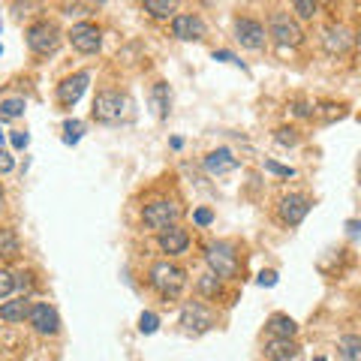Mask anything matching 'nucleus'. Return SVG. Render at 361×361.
Here are the masks:
<instances>
[{
    "label": "nucleus",
    "mask_w": 361,
    "mask_h": 361,
    "mask_svg": "<svg viewBox=\"0 0 361 361\" xmlns=\"http://www.w3.org/2000/svg\"><path fill=\"white\" fill-rule=\"evenodd\" d=\"M184 283H187V274L172 262H160L151 268V286L160 292L163 298H178Z\"/></svg>",
    "instance_id": "nucleus-1"
},
{
    "label": "nucleus",
    "mask_w": 361,
    "mask_h": 361,
    "mask_svg": "<svg viewBox=\"0 0 361 361\" xmlns=\"http://www.w3.org/2000/svg\"><path fill=\"white\" fill-rule=\"evenodd\" d=\"M127 111H130V99L123 94H115V90H103L94 99V118L99 123H118L127 118Z\"/></svg>",
    "instance_id": "nucleus-2"
},
{
    "label": "nucleus",
    "mask_w": 361,
    "mask_h": 361,
    "mask_svg": "<svg viewBox=\"0 0 361 361\" xmlns=\"http://www.w3.org/2000/svg\"><path fill=\"white\" fill-rule=\"evenodd\" d=\"M205 259H208V265H211V271L217 277H235L238 274V253H235L232 244H223V241L211 244Z\"/></svg>",
    "instance_id": "nucleus-3"
},
{
    "label": "nucleus",
    "mask_w": 361,
    "mask_h": 361,
    "mask_svg": "<svg viewBox=\"0 0 361 361\" xmlns=\"http://www.w3.org/2000/svg\"><path fill=\"white\" fill-rule=\"evenodd\" d=\"M178 217H180V208L175 205V202H166V199L151 202V205H145V211H142L145 226H148V229H157V232H163V229H169V226H175Z\"/></svg>",
    "instance_id": "nucleus-4"
},
{
    "label": "nucleus",
    "mask_w": 361,
    "mask_h": 361,
    "mask_svg": "<svg viewBox=\"0 0 361 361\" xmlns=\"http://www.w3.org/2000/svg\"><path fill=\"white\" fill-rule=\"evenodd\" d=\"M27 45L37 54H54L61 45V30L58 25H51V21H39V25H33L27 30Z\"/></svg>",
    "instance_id": "nucleus-5"
},
{
    "label": "nucleus",
    "mask_w": 361,
    "mask_h": 361,
    "mask_svg": "<svg viewBox=\"0 0 361 361\" xmlns=\"http://www.w3.org/2000/svg\"><path fill=\"white\" fill-rule=\"evenodd\" d=\"M268 30H271V37H274V42H280V45H301V39H304V30L298 27V21L289 18L286 13L271 16Z\"/></svg>",
    "instance_id": "nucleus-6"
},
{
    "label": "nucleus",
    "mask_w": 361,
    "mask_h": 361,
    "mask_svg": "<svg viewBox=\"0 0 361 361\" xmlns=\"http://www.w3.org/2000/svg\"><path fill=\"white\" fill-rule=\"evenodd\" d=\"M70 42H73L75 51L94 54L99 49V42H103V37H99V27L97 25H87V21H82V25H75L70 30Z\"/></svg>",
    "instance_id": "nucleus-7"
},
{
    "label": "nucleus",
    "mask_w": 361,
    "mask_h": 361,
    "mask_svg": "<svg viewBox=\"0 0 361 361\" xmlns=\"http://www.w3.org/2000/svg\"><path fill=\"white\" fill-rule=\"evenodd\" d=\"M235 37L244 49H262L265 45V27L253 18H238L235 21Z\"/></svg>",
    "instance_id": "nucleus-8"
},
{
    "label": "nucleus",
    "mask_w": 361,
    "mask_h": 361,
    "mask_svg": "<svg viewBox=\"0 0 361 361\" xmlns=\"http://www.w3.org/2000/svg\"><path fill=\"white\" fill-rule=\"evenodd\" d=\"M30 325L37 329L39 334H58L61 329V319H58V310L49 307V304H37V307H30Z\"/></svg>",
    "instance_id": "nucleus-9"
},
{
    "label": "nucleus",
    "mask_w": 361,
    "mask_h": 361,
    "mask_svg": "<svg viewBox=\"0 0 361 361\" xmlns=\"http://www.w3.org/2000/svg\"><path fill=\"white\" fill-rule=\"evenodd\" d=\"M172 33L178 39H187V42H199L205 37V21L199 16H175L172 21Z\"/></svg>",
    "instance_id": "nucleus-10"
},
{
    "label": "nucleus",
    "mask_w": 361,
    "mask_h": 361,
    "mask_svg": "<svg viewBox=\"0 0 361 361\" xmlns=\"http://www.w3.org/2000/svg\"><path fill=\"white\" fill-rule=\"evenodd\" d=\"M87 82H90L87 73H75V75H70V78H63V82L58 85V99H61L63 106H75L78 99H82Z\"/></svg>",
    "instance_id": "nucleus-11"
},
{
    "label": "nucleus",
    "mask_w": 361,
    "mask_h": 361,
    "mask_svg": "<svg viewBox=\"0 0 361 361\" xmlns=\"http://www.w3.org/2000/svg\"><path fill=\"white\" fill-rule=\"evenodd\" d=\"M310 211V202L304 196H283L280 199V220L286 226H298Z\"/></svg>",
    "instance_id": "nucleus-12"
},
{
    "label": "nucleus",
    "mask_w": 361,
    "mask_h": 361,
    "mask_svg": "<svg viewBox=\"0 0 361 361\" xmlns=\"http://www.w3.org/2000/svg\"><path fill=\"white\" fill-rule=\"evenodd\" d=\"M180 325H184L187 331H205V329H211V313L202 307L199 301H190V304H184V310H180Z\"/></svg>",
    "instance_id": "nucleus-13"
},
{
    "label": "nucleus",
    "mask_w": 361,
    "mask_h": 361,
    "mask_svg": "<svg viewBox=\"0 0 361 361\" xmlns=\"http://www.w3.org/2000/svg\"><path fill=\"white\" fill-rule=\"evenodd\" d=\"M322 42H325V49H329L331 54H346L349 49H353V37H349V30L341 27V25H329V27H325Z\"/></svg>",
    "instance_id": "nucleus-14"
},
{
    "label": "nucleus",
    "mask_w": 361,
    "mask_h": 361,
    "mask_svg": "<svg viewBox=\"0 0 361 361\" xmlns=\"http://www.w3.org/2000/svg\"><path fill=\"white\" fill-rule=\"evenodd\" d=\"M190 244V235L184 229H178V226H169V229L160 232V250L175 256V253H184Z\"/></svg>",
    "instance_id": "nucleus-15"
},
{
    "label": "nucleus",
    "mask_w": 361,
    "mask_h": 361,
    "mask_svg": "<svg viewBox=\"0 0 361 361\" xmlns=\"http://www.w3.org/2000/svg\"><path fill=\"white\" fill-rule=\"evenodd\" d=\"M205 169H208L211 175H223V172H232V169H238V160L232 157V151L220 148V151H214V154L205 157Z\"/></svg>",
    "instance_id": "nucleus-16"
},
{
    "label": "nucleus",
    "mask_w": 361,
    "mask_h": 361,
    "mask_svg": "<svg viewBox=\"0 0 361 361\" xmlns=\"http://www.w3.org/2000/svg\"><path fill=\"white\" fill-rule=\"evenodd\" d=\"M25 316H30V304H27V298L6 301L4 307H0V319H4V322H25Z\"/></svg>",
    "instance_id": "nucleus-17"
},
{
    "label": "nucleus",
    "mask_w": 361,
    "mask_h": 361,
    "mask_svg": "<svg viewBox=\"0 0 361 361\" xmlns=\"http://www.w3.org/2000/svg\"><path fill=\"white\" fill-rule=\"evenodd\" d=\"M298 353V346L289 341V337H277V341H271L268 343V358L271 361H286Z\"/></svg>",
    "instance_id": "nucleus-18"
},
{
    "label": "nucleus",
    "mask_w": 361,
    "mask_h": 361,
    "mask_svg": "<svg viewBox=\"0 0 361 361\" xmlns=\"http://www.w3.org/2000/svg\"><path fill=\"white\" fill-rule=\"evenodd\" d=\"M268 331L274 334V337H295L298 325H295V319H289V316L277 313V316H271V322H268Z\"/></svg>",
    "instance_id": "nucleus-19"
},
{
    "label": "nucleus",
    "mask_w": 361,
    "mask_h": 361,
    "mask_svg": "<svg viewBox=\"0 0 361 361\" xmlns=\"http://www.w3.org/2000/svg\"><path fill=\"white\" fill-rule=\"evenodd\" d=\"M142 4L154 18H169L178 9V0H142Z\"/></svg>",
    "instance_id": "nucleus-20"
},
{
    "label": "nucleus",
    "mask_w": 361,
    "mask_h": 361,
    "mask_svg": "<svg viewBox=\"0 0 361 361\" xmlns=\"http://www.w3.org/2000/svg\"><path fill=\"white\" fill-rule=\"evenodd\" d=\"M151 103H154V109H157V115H160V118L169 115V85H163V82H157V85H154V90H151Z\"/></svg>",
    "instance_id": "nucleus-21"
},
{
    "label": "nucleus",
    "mask_w": 361,
    "mask_h": 361,
    "mask_svg": "<svg viewBox=\"0 0 361 361\" xmlns=\"http://www.w3.org/2000/svg\"><path fill=\"white\" fill-rule=\"evenodd\" d=\"M0 256H6V259L18 256V238L13 229H0Z\"/></svg>",
    "instance_id": "nucleus-22"
},
{
    "label": "nucleus",
    "mask_w": 361,
    "mask_h": 361,
    "mask_svg": "<svg viewBox=\"0 0 361 361\" xmlns=\"http://www.w3.org/2000/svg\"><path fill=\"white\" fill-rule=\"evenodd\" d=\"M341 355L346 361H361V337H355V334L343 337L341 341Z\"/></svg>",
    "instance_id": "nucleus-23"
},
{
    "label": "nucleus",
    "mask_w": 361,
    "mask_h": 361,
    "mask_svg": "<svg viewBox=\"0 0 361 361\" xmlns=\"http://www.w3.org/2000/svg\"><path fill=\"white\" fill-rule=\"evenodd\" d=\"M25 99H18V97H13V99H4L0 103V115L4 118H18V115H25Z\"/></svg>",
    "instance_id": "nucleus-24"
},
{
    "label": "nucleus",
    "mask_w": 361,
    "mask_h": 361,
    "mask_svg": "<svg viewBox=\"0 0 361 361\" xmlns=\"http://www.w3.org/2000/svg\"><path fill=\"white\" fill-rule=\"evenodd\" d=\"M13 289H16V274L6 268H0V298H6Z\"/></svg>",
    "instance_id": "nucleus-25"
},
{
    "label": "nucleus",
    "mask_w": 361,
    "mask_h": 361,
    "mask_svg": "<svg viewBox=\"0 0 361 361\" xmlns=\"http://www.w3.org/2000/svg\"><path fill=\"white\" fill-rule=\"evenodd\" d=\"M292 6H295L298 18H313L316 16V0H292Z\"/></svg>",
    "instance_id": "nucleus-26"
},
{
    "label": "nucleus",
    "mask_w": 361,
    "mask_h": 361,
    "mask_svg": "<svg viewBox=\"0 0 361 361\" xmlns=\"http://www.w3.org/2000/svg\"><path fill=\"white\" fill-rule=\"evenodd\" d=\"M157 325H160V319H157L154 313H142V319H139V329H142L145 334H154V331H157Z\"/></svg>",
    "instance_id": "nucleus-27"
},
{
    "label": "nucleus",
    "mask_w": 361,
    "mask_h": 361,
    "mask_svg": "<svg viewBox=\"0 0 361 361\" xmlns=\"http://www.w3.org/2000/svg\"><path fill=\"white\" fill-rule=\"evenodd\" d=\"M277 142H280V145H295V142H298V135H295V130L283 127V130H277Z\"/></svg>",
    "instance_id": "nucleus-28"
},
{
    "label": "nucleus",
    "mask_w": 361,
    "mask_h": 361,
    "mask_svg": "<svg viewBox=\"0 0 361 361\" xmlns=\"http://www.w3.org/2000/svg\"><path fill=\"white\" fill-rule=\"evenodd\" d=\"M265 169H268V172H274V175H283V178H292V175H295L289 166H280V163H274V160H268Z\"/></svg>",
    "instance_id": "nucleus-29"
},
{
    "label": "nucleus",
    "mask_w": 361,
    "mask_h": 361,
    "mask_svg": "<svg viewBox=\"0 0 361 361\" xmlns=\"http://www.w3.org/2000/svg\"><path fill=\"white\" fill-rule=\"evenodd\" d=\"M66 133H70V135H66V142H78V133H82V123H78V121H66Z\"/></svg>",
    "instance_id": "nucleus-30"
},
{
    "label": "nucleus",
    "mask_w": 361,
    "mask_h": 361,
    "mask_svg": "<svg viewBox=\"0 0 361 361\" xmlns=\"http://www.w3.org/2000/svg\"><path fill=\"white\" fill-rule=\"evenodd\" d=\"M193 220H196V223H199V226H208V223H211V220H214V214H211V211H208V208H199V211H196V214H193Z\"/></svg>",
    "instance_id": "nucleus-31"
},
{
    "label": "nucleus",
    "mask_w": 361,
    "mask_h": 361,
    "mask_svg": "<svg viewBox=\"0 0 361 361\" xmlns=\"http://www.w3.org/2000/svg\"><path fill=\"white\" fill-rule=\"evenodd\" d=\"M13 157H9L6 151H0V172H13Z\"/></svg>",
    "instance_id": "nucleus-32"
},
{
    "label": "nucleus",
    "mask_w": 361,
    "mask_h": 361,
    "mask_svg": "<svg viewBox=\"0 0 361 361\" xmlns=\"http://www.w3.org/2000/svg\"><path fill=\"white\" fill-rule=\"evenodd\" d=\"M259 283H262V286H274L277 274H274V271H262V274H259Z\"/></svg>",
    "instance_id": "nucleus-33"
},
{
    "label": "nucleus",
    "mask_w": 361,
    "mask_h": 361,
    "mask_svg": "<svg viewBox=\"0 0 361 361\" xmlns=\"http://www.w3.org/2000/svg\"><path fill=\"white\" fill-rule=\"evenodd\" d=\"M27 133H13V145H16V148H27Z\"/></svg>",
    "instance_id": "nucleus-34"
},
{
    "label": "nucleus",
    "mask_w": 361,
    "mask_h": 361,
    "mask_svg": "<svg viewBox=\"0 0 361 361\" xmlns=\"http://www.w3.org/2000/svg\"><path fill=\"white\" fill-rule=\"evenodd\" d=\"M202 289H205V292H217L220 289V283H217V277H211V280H202V283H199Z\"/></svg>",
    "instance_id": "nucleus-35"
},
{
    "label": "nucleus",
    "mask_w": 361,
    "mask_h": 361,
    "mask_svg": "<svg viewBox=\"0 0 361 361\" xmlns=\"http://www.w3.org/2000/svg\"><path fill=\"white\" fill-rule=\"evenodd\" d=\"M214 58H217V61H235L229 51H214Z\"/></svg>",
    "instance_id": "nucleus-36"
},
{
    "label": "nucleus",
    "mask_w": 361,
    "mask_h": 361,
    "mask_svg": "<svg viewBox=\"0 0 361 361\" xmlns=\"http://www.w3.org/2000/svg\"><path fill=\"white\" fill-rule=\"evenodd\" d=\"M4 202H6V196H4V190H0V208H4Z\"/></svg>",
    "instance_id": "nucleus-37"
},
{
    "label": "nucleus",
    "mask_w": 361,
    "mask_h": 361,
    "mask_svg": "<svg viewBox=\"0 0 361 361\" xmlns=\"http://www.w3.org/2000/svg\"><path fill=\"white\" fill-rule=\"evenodd\" d=\"M355 42H358V49H361V33H358V37H355Z\"/></svg>",
    "instance_id": "nucleus-38"
},
{
    "label": "nucleus",
    "mask_w": 361,
    "mask_h": 361,
    "mask_svg": "<svg viewBox=\"0 0 361 361\" xmlns=\"http://www.w3.org/2000/svg\"><path fill=\"white\" fill-rule=\"evenodd\" d=\"M0 142H4V133H0Z\"/></svg>",
    "instance_id": "nucleus-39"
},
{
    "label": "nucleus",
    "mask_w": 361,
    "mask_h": 361,
    "mask_svg": "<svg viewBox=\"0 0 361 361\" xmlns=\"http://www.w3.org/2000/svg\"><path fill=\"white\" fill-rule=\"evenodd\" d=\"M205 4H211V0H205Z\"/></svg>",
    "instance_id": "nucleus-40"
},
{
    "label": "nucleus",
    "mask_w": 361,
    "mask_h": 361,
    "mask_svg": "<svg viewBox=\"0 0 361 361\" xmlns=\"http://www.w3.org/2000/svg\"><path fill=\"white\" fill-rule=\"evenodd\" d=\"M0 27H4V25H0Z\"/></svg>",
    "instance_id": "nucleus-41"
}]
</instances>
